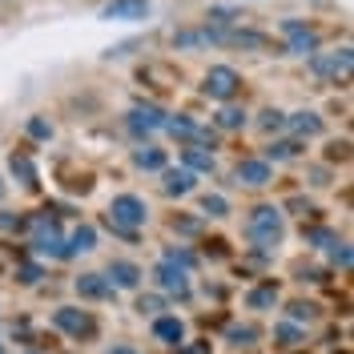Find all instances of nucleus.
<instances>
[{
    "mask_svg": "<svg viewBox=\"0 0 354 354\" xmlns=\"http://www.w3.org/2000/svg\"><path fill=\"white\" fill-rule=\"evenodd\" d=\"M149 221V205L137 198V194H117L109 201V230L121 238H137V225Z\"/></svg>",
    "mask_w": 354,
    "mask_h": 354,
    "instance_id": "obj_1",
    "label": "nucleus"
},
{
    "mask_svg": "<svg viewBox=\"0 0 354 354\" xmlns=\"http://www.w3.org/2000/svg\"><path fill=\"white\" fill-rule=\"evenodd\" d=\"M245 234H250V242L258 245V250H274V245L282 242V214L274 205H258L250 214V221H245Z\"/></svg>",
    "mask_w": 354,
    "mask_h": 354,
    "instance_id": "obj_2",
    "label": "nucleus"
},
{
    "mask_svg": "<svg viewBox=\"0 0 354 354\" xmlns=\"http://www.w3.org/2000/svg\"><path fill=\"white\" fill-rule=\"evenodd\" d=\"M238 85H242V77H238L230 65H214L209 73H205L201 93H205V97H214V101H230V97L238 93Z\"/></svg>",
    "mask_w": 354,
    "mask_h": 354,
    "instance_id": "obj_3",
    "label": "nucleus"
},
{
    "mask_svg": "<svg viewBox=\"0 0 354 354\" xmlns=\"http://www.w3.org/2000/svg\"><path fill=\"white\" fill-rule=\"evenodd\" d=\"M282 32L290 37V53H298V57H314L318 53V32L306 21H282Z\"/></svg>",
    "mask_w": 354,
    "mask_h": 354,
    "instance_id": "obj_4",
    "label": "nucleus"
},
{
    "mask_svg": "<svg viewBox=\"0 0 354 354\" xmlns=\"http://www.w3.org/2000/svg\"><path fill=\"white\" fill-rule=\"evenodd\" d=\"M32 225H37V238H32V245H37V254H41V258H68L65 242H61V234H57V225H53V221L37 218Z\"/></svg>",
    "mask_w": 354,
    "mask_h": 354,
    "instance_id": "obj_5",
    "label": "nucleus"
},
{
    "mask_svg": "<svg viewBox=\"0 0 354 354\" xmlns=\"http://www.w3.org/2000/svg\"><path fill=\"white\" fill-rule=\"evenodd\" d=\"M351 48H334V53H314L310 57V65H314V73L318 77H346L351 73Z\"/></svg>",
    "mask_w": 354,
    "mask_h": 354,
    "instance_id": "obj_6",
    "label": "nucleus"
},
{
    "mask_svg": "<svg viewBox=\"0 0 354 354\" xmlns=\"http://www.w3.org/2000/svg\"><path fill=\"white\" fill-rule=\"evenodd\" d=\"M165 117H169V113H161L157 105H133L129 109V129L137 133V137H149V133H157L161 125H165Z\"/></svg>",
    "mask_w": 354,
    "mask_h": 354,
    "instance_id": "obj_7",
    "label": "nucleus"
},
{
    "mask_svg": "<svg viewBox=\"0 0 354 354\" xmlns=\"http://www.w3.org/2000/svg\"><path fill=\"white\" fill-rule=\"evenodd\" d=\"M149 17V0H109L101 8V21H145Z\"/></svg>",
    "mask_w": 354,
    "mask_h": 354,
    "instance_id": "obj_8",
    "label": "nucleus"
},
{
    "mask_svg": "<svg viewBox=\"0 0 354 354\" xmlns=\"http://www.w3.org/2000/svg\"><path fill=\"white\" fill-rule=\"evenodd\" d=\"M214 32V44H238V48H270V37L262 32H250V28H209Z\"/></svg>",
    "mask_w": 354,
    "mask_h": 354,
    "instance_id": "obj_9",
    "label": "nucleus"
},
{
    "mask_svg": "<svg viewBox=\"0 0 354 354\" xmlns=\"http://www.w3.org/2000/svg\"><path fill=\"white\" fill-rule=\"evenodd\" d=\"M53 322H57V326H61L65 334H73V338H81V334H93V318H88L85 310L61 306L57 314H53Z\"/></svg>",
    "mask_w": 354,
    "mask_h": 354,
    "instance_id": "obj_10",
    "label": "nucleus"
},
{
    "mask_svg": "<svg viewBox=\"0 0 354 354\" xmlns=\"http://www.w3.org/2000/svg\"><path fill=\"white\" fill-rule=\"evenodd\" d=\"M105 282H109L113 290H137L141 286V270H137L133 262H121V258H117V262H109Z\"/></svg>",
    "mask_w": 354,
    "mask_h": 354,
    "instance_id": "obj_11",
    "label": "nucleus"
},
{
    "mask_svg": "<svg viewBox=\"0 0 354 354\" xmlns=\"http://www.w3.org/2000/svg\"><path fill=\"white\" fill-rule=\"evenodd\" d=\"M157 286L165 290V294L185 298V294H189V278H185V270H177V266L161 262V266H157Z\"/></svg>",
    "mask_w": 354,
    "mask_h": 354,
    "instance_id": "obj_12",
    "label": "nucleus"
},
{
    "mask_svg": "<svg viewBox=\"0 0 354 354\" xmlns=\"http://www.w3.org/2000/svg\"><path fill=\"white\" fill-rule=\"evenodd\" d=\"M270 177H274V169H270V161H262V157H250V161L238 165V181L242 185H270Z\"/></svg>",
    "mask_w": 354,
    "mask_h": 354,
    "instance_id": "obj_13",
    "label": "nucleus"
},
{
    "mask_svg": "<svg viewBox=\"0 0 354 354\" xmlns=\"http://www.w3.org/2000/svg\"><path fill=\"white\" fill-rule=\"evenodd\" d=\"M161 177H165V194L169 198H185L189 189H194V174L181 165V169H161Z\"/></svg>",
    "mask_w": 354,
    "mask_h": 354,
    "instance_id": "obj_14",
    "label": "nucleus"
},
{
    "mask_svg": "<svg viewBox=\"0 0 354 354\" xmlns=\"http://www.w3.org/2000/svg\"><path fill=\"white\" fill-rule=\"evenodd\" d=\"M77 294L81 298H109L113 286L105 282V274H81L77 278Z\"/></svg>",
    "mask_w": 354,
    "mask_h": 354,
    "instance_id": "obj_15",
    "label": "nucleus"
},
{
    "mask_svg": "<svg viewBox=\"0 0 354 354\" xmlns=\"http://www.w3.org/2000/svg\"><path fill=\"white\" fill-rule=\"evenodd\" d=\"M153 338L177 346V342L185 338V322H181V318H157V322H153Z\"/></svg>",
    "mask_w": 354,
    "mask_h": 354,
    "instance_id": "obj_16",
    "label": "nucleus"
},
{
    "mask_svg": "<svg viewBox=\"0 0 354 354\" xmlns=\"http://www.w3.org/2000/svg\"><path fill=\"white\" fill-rule=\"evenodd\" d=\"M290 129L298 133V137H318L322 133V117L318 113H294L290 117Z\"/></svg>",
    "mask_w": 354,
    "mask_h": 354,
    "instance_id": "obj_17",
    "label": "nucleus"
},
{
    "mask_svg": "<svg viewBox=\"0 0 354 354\" xmlns=\"http://www.w3.org/2000/svg\"><path fill=\"white\" fill-rule=\"evenodd\" d=\"M133 165H137V169H149V174H161V169H165V153L153 149V145H145V149L133 153Z\"/></svg>",
    "mask_w": 354,
    "mask_h": 354,
    "instance_id": "obj_18",
    "label": "nucleus"
},
{
    "mask_svg": "<svg viewBox=\"0 0 354 354\" xmlns=\"http://www.w3.org/2000/svg\"><path fill=\"white\" fill-rule=\"evenodd\" d=\"M93 245H97V230H93V225H81V230H77V234L68 238L65 254H68V258H73V254H88Z\"/></svg>",
    "mask_w": 354,
    "mask_h": 354,
    "instance_id": "obj_19",
    "label": "nucleus"
},
{
    "mask_svg": "<svg viewBox=\"0 0 354 354\" xmlns=\"http://www.w3.org/2000/svg\"><path fill=\"white\" fill-rule=\"evenodd\" d=\"M181 161H185V169H189V174H209V169H214V157H209V149H185V153H181Z\"/></svg>",
    "mask_w": 354,
    "mask_h": 354,
    "instance_id": "obj_20",
    "label": "nucleus"
},
{
    "mask_svg": "<svg viewBox=\"0 0 354 354\" xmlns=\"http://www.w3.org/2000/svg\"><path fill=\"white\" fill-rule=\"evenodd\" d=\"M161 129H169L174 137H185V141L201 137V129L194 125V121H189V117H181V113H177V117H165V125H161Z\"/></svg>",
    "mask_w": 354,
    "mask_h": 354,
    "instance_id": "obj_21",
    "label": "nucleus"
},
{
    "mask_svg": "<svg viewBox=\"0 0 354 354\" xmlns=\"http://www.w3.org/2000/svg\"><path fill=\"white\" fill-rule=\"evenodd\" d=\"M298 153H302V141H274L262 161H290V157H298Z\"/></svg>",
    "mask_w": 354,
    "mask_h": 354,
    "instance_id": "obj_22",
    "label": "nucleus"
},
{
    "mask_svg": "<svg viewBox=\"0 0 354 354\" xmlns=\"http://www.w3.org/2000/svg\"><path fill=\"white\" fill-rule=\"evenodd\" d=\"M274 302H278V290H274V286H258V290H250V294H245V306H250V310H270Z\"/></svg>",
    "mask_w": 354,
    "mask_h": 354,
    "instance_id": "obj_23",
    "label": "nucleus"
},
{
    "mask_svg": "<svg viewBox=\"0 0 354 354\" xmlns=\"http://www.w3.org/2000/svg\"><path fill=\"white\" fill-rule=\"evenodd\" d=\"M174 44H177V48H198V44H214V32H209V28H189V32H177Z\"/></svg>",
    "mask_w": 354,
    "mask_h": 354,
    "instance_id": "obj_24",
    "label": "nucleus"
},
{
    "mask_svg": "<svg viewBox=\"0 0 354 354\" xmlns=\"http://www.w3.org/2000/svg\"><path fill=\"white\" fill-rule=\"evenodd\" d=\"M165 262H169V266H177V270H185V274H189V270L198 266V258H194L189 250H181V245H169V250H165Z\"/></svg>",
    "mask_w": 354,
    "mask_h": 354,
    "instance_id": "obj_25",
    "label": "nucleus"
},
{
    "mask_svg": "<svg viewBox=\"0 0 354 354\" xmlns=\"http://www.w3.org/2000/svg\"><path fill=\"white\" fill-rule=\"evenodd\" d=\"M242 125H245V109H238V105H225L218 113V129H242Z\"/></svg>",
    "mask_w": 354,
    "mask_h": 354,
    "instance_id": "obj_26",
    "label": "nucleus"
},
{
    "mask_svg": "<svg viewBox=\"0 0 354 354\" xmlns=\"http://www.w3.org/2000/svg\"><path fill=\"white\" fill-rule=\"evenodd\" d=\"M282 125H286V113H278V109H266L258 117V129L262 133H274V129H282Z\"/></svg>",
    "mask_w": 354,
    "mask_h": 354,
    "instance_id": "obj_27",
    "label": "nucleus"
},
{
    "mask_svg": "<svg viewBox=\"0 0 354 354\" xmlns=\"http://www.w3.org/2000/svg\"><path fill=\"white\" fill-rule=\"evenodd\" d=\"M12 174L21 177L24 185H32V181H37V169H32V161H28V157H12Z\"/></svg>",
    "mask_w": 354,
    "mask_h": 354,
    "instance_id": "obj_28",
    "label": "nucleus"
},
{
    "mask_svg": "<svg viewBox=\"0 0 354 354\" xmlns=\"http://www.w3.org/2000/svg\"><path fill=\"white\" fill-rule=\"evenodd\" d=\"M201 209H205L209 218H225L230 205H225V198H218V194H205V198H201Z\"/></svg>",
    "mask_w": 354,
    "mask_h": 354,
    "instance_id": "obj_29",
    "label": "nucleus"
},
{
    "mask_svg": "<svg viewBox=\"0 0 354 354\" xmlns=\"http://www.w3.org/2000/svg\"><path fill=\"white\" fill-rule=\"evenodd\" d=\"M225 338H230L234 346H250V342L258 338V330H254V326H230V334H225Z\"/></svg>",
    "mask_w": 354,
    "mask_h": 354,
    "instance_id": "obj_30",
    "label": "nucleus"
},
{
    "mask_svg": "<svg viewBox=\"0 0 354 354\" xmlns=\"http://www.w3.org/2000/svg\"><path fill=\"white\" fill-rule=\"evenodd\" d=\"M28 137H37V141H48V137H53V125H48L44 117H32V121H28Z\"/></svg>",
    "mask_w": 354,
    "mask_h": 354,
    "instance_id": "obj_31",
    "label": "nucleus"
},
{
    "mask_svg": "<svg viewBox=\"0 0 354 354\" xmlns=\"http://www.w3.org/2000/svg\"><path fill=\"white\" fill-rule=\"evenodd\" d=\"M17 278H21L24 286H37V282H41V266H21Z\"/></svg>",
    "mask_w": 354,
    "mask_h": 354,
    "instance_id": "obj_32",
    "label": "nucleus"
},
{
    "mask_svg": "<svg viewBox=\"0 0 354 354\" xmlns=\"http://www.w3.org/2000/svg\"><path fill=\"white\" fill-rule=\"evenodd\" d=\"M290 318H294V322H310V318H314V306H310V302H294V306H290Z\"/></svg>",
    "mask_w": 354,
    "mask_h": 354,
    "instance_id": "obj_33",
    "label": "nucleus"
},
{
    "mask_svg": "<svg viewBox=\"0 0 354 354\" xmlns=\"http://www.w3.org/2000/svg\"><path fill=\"white\" fill-rule=\"evenodd\" d=\"M137 310H141V314H157V310H161V298H157V294H149V298L141 294V298H137Z\"/></svg>",
    "mask_w": 354,
    "mask_h": 354,
    "instance_id": "obj_34",
    "label": "nucleus"
},
{
    "mask_svg": "<svg viewBox=\"0 0 354 354\" xmlns=\"http://www.w3.org/2000/svg\"><path fill=\"white\" fill-rule=\"evenodd\" d=\"M330 258H334V262H338V266H342V270H351V250H346V245H342V242H334Z\"/></svg>",
    "mask_w": 354,
    "mask_h": 354,
    "instance_id": "obj_35",
    "label": "nucleus"
},
{
    "mask_svg": "<svg viewBox=\"0 0 354 354\" xmlns=\"http://www.w3.org/2000/svg\"><path fill=\"white\" fill-rule=\"evenodd\" d=\"M278 338H282V346H298L302 330H298V326H282V330H278Z\"/></svg>",
    "mask_w": 354,
    "mask_h": 354,
    "instance_id": "obj_36",
    "label": "nucleus"
},
{
    "mask_svg": "<svg viewBox=\"0 0 354 354\" xmlns=\"http://www.w3.org/2000/svg\"><path fill=\"white\" fill-rule=\"evenodd\" d=\"M310 242H318V245H334L338 238H334L330 230H310Z\"/></svg>",
    "mask_w": 354,
    "mask_h": 354,
    "instance_id": "obj_37",
    "label": "nucleus"
},
{
    "mask_svg": "<svg viewBox=\"0 0 354 354\" xmlns=\"http://www.w3.org/2000/svg\"><path fill=\"white\" fill-rule=\"evenodd\" d=\"M21 218H12V214H0V230H17Z\"/></svg>",
    "mask_w": 354,
    "mask_h": 354,
    "instance_id": "obj_38",
    "label": "nucleus"
},
{
    "mask_svg": "<svg viewBox=\"0 0 354 354\" xmlns=\"http://www.w3.org/2000/svg\"><path fill=\"white\" fill-rule=\"evenodd\" d=\"M113 354H133V351H129V346H117V351H113Z\"/></svg>",
    "mask_w": 354,
    "mask_h": 354,
    "instance_id": "obj_39",
    "label": "nucleus"
},
{
    "mask_svg": "<svg viewBox=\"0 0 354 354\" xmlns=\"http://www.w3.org/2000/svg\"><path fill=\"white\" fill-rule=\"evenodd\" d=\"M0 198H4V185H0Z\"/></svg>",
    "mask_w": 354,
    "mask_h": 354,
    "instance_id": "obj_40",
    "label": "nucleus"
}]
</instances>
